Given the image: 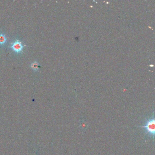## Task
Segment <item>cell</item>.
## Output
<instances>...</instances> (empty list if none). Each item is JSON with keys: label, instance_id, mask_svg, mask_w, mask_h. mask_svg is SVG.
I'll list each match as a JSON object with an SVG mask.
<instances>
[{"label": "cell", "instance_id": "6da1fadb", "mask_svg": "<svg viewBox=\"0 0 155 155\" xmlns=\"http://www.w3.org/2000/svg\"><path fill=\"white\" fill-rule=\"evenodd\" d=\"M155 119L154 116L148 119L145 123L144 126L141 127L145 130V132L149 136L154 138L155 136Z\"/></svg>", "mask_w": 155, "mask_h": 155}, {"label": "cell", "instance_id": "7a4b0ae2", "mask_svg": "<svg viewBox=\"0 0 155 155\" xmlns=\"http://www.w3.org/2000/svg\"><path fill=\"white\" fill-rule=\"evenodd\" d=\"M11 48L14 52L19 53L22 52L23 49V45H22V43L19 41L17 40L12 44Z\"/></svg>", "mask_w": 155, "mask_h": 155}, {"label": "cell", "instance_id": "3957f363", "mask_svg": "<svg viewBox=\"0 0 155 155\" xmlns=\"http://www.w3.org/2000/svg\"><path fill=\"white\" fill-rule=\"evenodd\" d=\"M30 67H32V68L35 71H37L39 70V68H40V66L39 65V63L37 62V61H35L34 63H33L32 64Z\"/></svg>", "mask_w": 155, "mask_h": 155}, {"label": "cell", "instance_id": "277c9868", "mask_svg": "<svg viewBox=\"0 0 155 155\" xmlns=\"http://www.w3.org/2000/svg\"><path fill=\"white\" fill-rule=\"evenodd\" d=\"M7 41V38L4 35L0 34V45H3L6 43Z\"/></svg>", "mask_w": 155, "mask_h": 155}]
</instances>
